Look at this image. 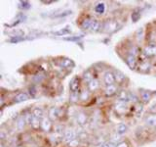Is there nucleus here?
<instances>
[{"label":"nucleus","instance_id":"obj_1","mask_svg":"<svg viewBox=\"0 0 156 147\" xmlns=\"http://www.w3.org/2000/svg\"><path fill=\"white\" fill-rule=\"evenodd\" d=\"M119 28V24L118 22L113 21V20H108L106 21L104 24H102V28H104V32L107 33H111L117 31Z\"/></svg>","mask_w":156,"mask_h":147},{"label":"nucleus","instance_id":"obj_2","mask_svg":"<svg viewBox=\"0 0 156 147\" xmlns=\"http://www.w3.org/2000/svg\"><path fill=\"white\" fill-rule=\"evenodd\" d=\"M88 121H89V118H88V115L86 114L85 112L80 111L78 112L76 116H75V122L78 126H83L88 124Z\"/></svg>","mask_w":156,"mask_h":147},{"label":"nucleus","instance_id":"obj_3","mask_svg":"<svg viewBox=\"0 0 156 147\" xmlns=\"http://www.w3.org/2000/svg\"><path fill=\"white\" fill-rule=\"evenodd\" d=\"M77 138V134L74 131V130L72 129H66L63 130V139L66 142V143H69L72 140H74Z\"/></svg>","mask_w":156,"mask_h":147},{"label":"nucleus","instance_id":"obj_4","mask_svg":"<svg viewBox=\"0 0 156 147\" xmlns=\"http://www.w3.org/2000/svg\"><path fill=\"white\" fill-rule=\"evenodd\" d=\"M104 82L106 86L114 85V83L116 82V78L114 73L112 72H106L104 75Z\"/></svg>","mask_w":156,"mask_h":147},{"label":"nucleus","instance_id":"obj_5","mask_svg":"<svg viewBox=\"0 0 156 147\" xmlns=\"http://www.w3.org/2000/svg\"><path fill=\"white\" fill-rule=\"evenodd\" d=\"M60 117H61V110H60V108H58V107H52V108H50V110H49V113H48V118H49V119H50L51 121H56Z\"/></svg>","mask_w":156,"mask_h":147},{"label":"nucleus","instance_id":"obj_6","mask_svg":"<svg viewBox=\"0 0 156 147\" xmlns=\"http://www.w3.org/2000/svg\"><path fill=\"white\" fill-rule=\"evenodd\" d=\"M69 88L71 92H78L80 89V80L78 77H74L70 81V83H69Z\"/></svg>","mask_w":156,"mask_h":147},{"label":"nucleus","instance_id":"obj_7","mask_svg":"<svg viewBox=\"0 0 156 147\" xmlns=\"http://www.w3.org/2000/svg\"><path fill=\"white\" fill-rule=\"evenodd\" d=\"M52 127H53L52 121L49 119V118H43L41 121V130L46 132H49V131H51Z\"/></svg>","mask_w":156,"mask_h":147},{"label":"nucleus","instance_id":"obj_8","mask_svg":"<svg viewBox=\"0 0 156 147\" xmlns=\"http://www.w3.org/2000/svg\"><path fill=\"white\" fill-rule=\"evenodd\" d=\"M58 65H60L61 68H63V69H72L74 67V62H73L71 59L62 58V60H60V62H58Z\"/></svg>","mask_w":156,"mask_h":147},{"label":"nucleus","instance_id":"obj_9","mask_svg":"<svg viewBox=\"0 0 156 147\" xmlns=\"http://www.w3.org/2000/svg\"><path fill=\"white\" fill-rule=\"evenodd\" d=\"M126 63H127V65L130 67V69H132V70H135V69L136 68V64H138L136 56L133 55V54H131V53L126 57Z\"/></svg>","mask_w":156,"mask_h":147},{"label":"nucleus","instance_id":"obj_10","mask_svg":"<svg viewBox=\"0 0 156 147\" xmlns=\"http://www.w3.org/2000/svg\"><path fill=\"white\" fill-rule=\"evenodd\" d=\"M144 53L147 57L156 56V44H150V45L145 46L144 49Z\"/></svg>","mask_w":156,"mask_h":147},{"label":"nucleus","instance_id":"obj_11","mask_svg":"<svg viewBox=\"0 0 156 147\" xmlns=\"http://www.w3.org/2000/svg\"><path fill=\"white\" fill-rule=\"evenodd\" d=\"M144 123L146 126L151 127H156V114H150L144 118Z\"/></svg>","mask_w":156,"mask_h":147},{"label":"nucleus","instance_id":"obj_12","mask_svg":"<svg viewBox=\"0 0 156 147\" xmlns=\"http://www.w3.org/2000/svg\"><path fill=\"white\" fill-rule=\"evenodd\" d=\"M29 99V96L27 93L26 92H20L18 94L15 96L14 98V102L15 103H21V102H23V101H27Z\"/></svg>","mask_w":156,"mask_h":147},{"label":"nucleus","instance_id":"obj_13","mask_svg":"<svg viewBox=\"0 0 156 147\" xmlns=\"http://www.w3.org/2000/svg\"><path fill=\"white\" fill-rule=\"evenodd\" d=\"M119 101H122V102H128L131 100V93L126 91V90H122L119 92Z\"/></svg>","mask_w":156,"mask_h":147},{"label":"nucleus","instance_id":"obj_14","mask_svg":"<svg viewBox=\"0 0 156 147\" xmlns=\"http://www.w3.org/2000/svg\"><path fill=\"white\" fill-rule=\"evenodd\" d=\"M117 93V87L115 85H110V86H106L105 89V95L106 97H111L115 95Z\"/></svg>","mask_w":156,"mask_h":147},{"label":"nucleus","instance_id":"obj_15","mask_svg":"<svg viewBox=\"0 0 156 147\" xmlns=\"http://www.w3.org/2000/svg\"><path fill=\"white\" fill-rule=\"evenodd\" d=\"M88 90L89 91H96L97 89H99L100 87V82L97 78H94L93 81H91L89 83H88Z\"/></svg>","mask_w":156,"mask_h":147},{"label":"nucleus","instance_id":"obj_16","mask_svg":"<svg viewBox=\"0 0 156 147\" xmlns=\"http://www.w3.org/2000/svg\"><path fill=\"white\" fill-rule=\"evenodd\" d=\"M114 75H115V78H116V82L118 83H123L126 80V76L124 75L123 73L118 71V70H115L114 71Z\"/></svg>","mask_w":156,"mask_h":147},{"label":"nucleus","instance_id":"obj_17","mask_svg":"<svg viewBox=\"0 0 156 147\" xmlns=\"http://www.w3.org/2000/svg\"><path fill=\"white\" fill-rule=\"evenodd\" d=\"M140 17H141V11H140V8H136L134 11H133V13H132V16H131L132 21H133V23H136L140 19Z\"/></svg>","mask_w":156,"mask_h":147},{"label":"nucleus","instance_id":"obj_18","mask_svg":"<svg viewBox=\"0 0 156 147\" xmlns=\"http://www.w3.org/2000/svg\"><path fill=\"white\" fill-rule=\"evenodd\" d=\"M93 20L91 17H87L84 21H82L81 23V28L82 29H90L91 26H92V23H93Z\"/></svg>","mask_w":156,"mask_h":147},{"label":"nucleus","instance_id":"obj_19","mask_svg":"<svg viewBox=\"0 0 156 147\" xmlns=\"http://www.w3.org/2000/svg\"><path fill=\"white\" fill-rule=\"evenodd\" d=\"M127 130H128V126H127L125 124H119L118 126H116V134L122 135V134H125Z\"/></svg>","mask_w":156,"mask_h":147},{"label":"nucleus","instance_id":"obj_20","mask_svg":"<svg viewBox=\"0 0 156 147\" xmlns=\"http://www.w3.org/2000/svg\"><path fill=\"white\" fill-rule=\"evenodd\" d=\"M94 10H95L96 13L100 14V15H102V14L105 13V3H101V2L98 3V4H96Z\"/></svg>","mask_w":156,"mask_h":147},{"label":"nucleus","instance_id":"obj_21","mask_svg":"<svg viewBox=\"0 0 156 147\" xmlns=\"http://www.w3.org/2000/svg\"><path fill=\"white\" fill-rule=\"evenodd\" d=\"M41 121L42 120H40V119H38V118H36V117H34L33 116V118H32V122H31V127L33 130H38L39 127L41 129Z\"/></svg>","mask_w":156,"mask_h":147},{"label":"nucleus","instance_id":"obj_22","mask_svg":"<svg viewBox=\"0 0 156 147\" xmlns=\"http://www.w3.org/2000/svg\"><path fill=\"white\" fill-rule=\"evenodd\" d=\"M32 115L40 120H42L43 118H45L44 117V111H43V109H41V108H35V109H33Z\"/></svg>","mask_w":156,"mask_h":147},{"label":"nucleus","instance_id":"obj_23","mask_svg":"<svg viewBox=\"0 0 156 147\" xmlns=\"http://www.w3.org/2000/svg\"><path fill=\"white\" fill-rule=\"evenodd\" d=\"M101 28V23L98 21V20H93V23H92V26H91V28H90V29L92 32H99L100 31V28Z\"/></svg>","mask_w":156,"mask_h":147},{"label":"nucleus","instance_id":"obj_24","mask_svg":"<svg viewBox=\"0 0 156 147\" xmlns=\"http://www.w3.org/2000/svg\"><path fill=\"white\" fill-rule=\"evenodd\" d=\"M26 125H27V122H26V119H24V117H20L17 120V127L20 130H23V127L26 126Z\"/></svg>","mask_w":156,"mask_h":147},{"label":"nucleus","instance_id":"obj_25","mask_svg":"<svg viewBox=\"0 0 156 147\" xmlns=\"http://www.w3.org/2000/svg\"><path fill=\"white\" fill-rule=\"evenodd\" d=\"M83 80H84V81H86L87 83H89L91 81L94 80V77H93V74L91 71H86L84 73V75H83Z\"/></svg>","mask_w":156,"mask_h":147},{"label":"nucleus","instance_id":"obj_26","mask_svg":"<svg viewBox=\"0 0 156 147\" xmlns=\"http://www.w3.org/2000/svg\"><path fill=\"white\" fill-rule=\"evenodd\" d=\"M151 98V93L148 92V91H144L141 93V99L144 100V103H147Z\"/></svg>","mask_w":156,"mask_h":147},{"label":"nucleus","instance_id":"obj_27","mask_svg":"<svg viewBox=\"0 0 156 147\" xmlns=\"http://www.w3.org/2000/svg\"><path fill=\"white\" fill-rule=\"evenodd\" d=\"M19 7L23 9V10H27L31 7L30 3H29L28 1H20L19 2Z\"/></svg>","mask_w":156,"mask_h":147},{"label":"nucleus","instance_id":"obj_28","mask_svg":"<svg viewBox=\"0 0 156 147\" xmlns=\"http://www.w3.org/2000/svg\"><path fill=\"white\" fill-rule=\"evenodd\" d=\"M78 99H80V94H78V92H71L70 94V101L75 103L78 101Z\"/></svg>","mask_w":156,"mask_h":147},{"label":"nucleus","instance_id":"obj_29","mask_svg":"<svg viewBox=\"0 0 156 147\" xmlns=\"http://www.w3.org/2000/svg\"><path fill=\"white\" fill-rule=\"evenodd\" d=\"M89 96H90L89 91H88V90H83V91L80 93V100L85 101V100L88 99V98H89Z\"/></svg>","mask_w":156,"mask_h":147},{"label":"nucleus","instance_id":"obj_30","mask_svg":"<svg viewBox=\"0 0 156 147\" xmlns=\"http://www.w3.org/2000/svg\"><path fill=\"white\" fill-rule=\"evenodd\" d=\"M70 29H68L67 28H63V29H61V31H58L57 32H55L56 36H65V34H67V33H70Z\"/></svg>","mask_w":156,"mask_h":147},{"label":"nucleus","instance_id":"obj_31","mask_svg":"<svg viewBox=\"0 0 156 147\" xmlns=\"http://www.w3.org/2000/svg\"><path fill=\"white\" fill-rule=\"evenodd\" d=\"M79 143H80V139L78 138V136H77V138H75L74 140H72L71 142L68 143V146L69 147H76V146L79 145Z\"/></svg>","mask_w":156,"mask_h":147},{"label":"nucleus","instance_id":"obj_32","mask_svg":"<svg viewBox=\"0 0 156 147\" xmlns=\"http://www.w3.org/2000/svg\"><path fill=\"white\" fill-rule=\"evenodd\" d=\"M116 145L117 144H115L114 142H112V141H105V142H104L101 145V147H116Z\"/></svg>","mask_w":156,"mask_h":147},{"label":"nucleus","instance_id":"obj_33","mask_svg":"<svg viewBox=\"0 0 156 147\" xmlns=\"http://www.w3.org/2000/svg\"><path fill=\"white\" fill-rule=\"evenodd\" d=\"M29 93H30V96H31V97H35L36 93H37L35 86H34V85L29 86Z\"/></svg>","mask_w":156,"mask_h":147},{"label":"nucleus","instance_id":"obj_34","mask_svg":"<svg viewBox=\"0 0 156 147\" xmlns=\"http://www.w3.org/2000/svg\"><path fill=\"white\" fill-rule=\"evenodd\" d=\"M140 70L141 71H144V72H146L147 70H149V64L148 63H143L140 66Z\"/></svg>","mask_w":156,"mask_h":147},{"label":"nucleus","instance_id":"obj_35","mask_svg":"<svg viewBox=\"0 0 156 147\" xmlns=\"http://www.w3.org/2000/svg\"><path fill=\"white\" fill-rule=\"evenodd\" d=\"M116 147H129V144H128V142H126V141H121L119 143H117Z\"/></svg>","mask_w":156,"mask_h":147},{"label":"nucleus","instance_id":"obj_36","mask_svg":"<svg viewBox=\"0 0 156 147\" xmlns=\"http://www.w3.org/2000/svg\"><path fill=\"white\" fill-rule=\"evenodd\" d=\"M43 4H53V3H55V1L54 0H52V1H41Z\"/></svg>","mask_w":156,"mask_h":147},{"label":"nucleus","instance_id":"obj_37","mask_svg":"<svg viewBox=\"0 0 156 147\" xmlns=\"http://www.w3.org/2000/svg\"><path fill=\"white\" fill-rule=\"evenodd\" d=\"M0 147H4V144H3V142H2V143H1V146H0Z\"/></svg>","mask_w":156,"mask_h":147},{"label":"nucleus","instance_id":"obj_38","mask_svg":"<svg viewBox=\"0 0 156 147\" xmlns=\"http://www.w3.org/2000/svg\"><path fill=\"white\" fill-rule=\"evenodd\" d=\"M18 147H23V146H18Z\"/></svg>","mask_w":156,"mask_h":147}]
</instances>
